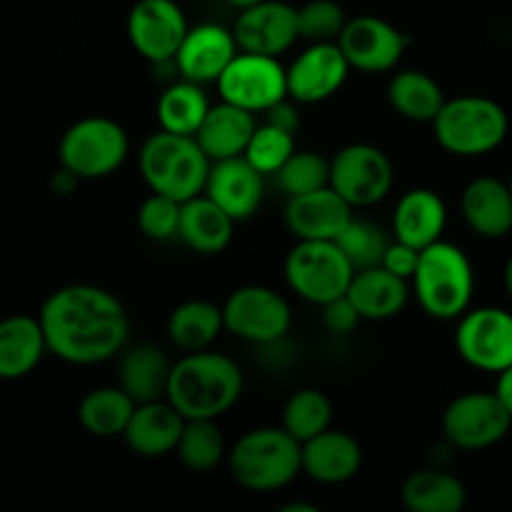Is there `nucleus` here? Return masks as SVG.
<instances>
[{"mask_svg":"<svg viewBox=\"0 0 512 512\" xmlns=\"http://www.w3.org/2000/svg\"><path fill=\"white\" fill-rule=\"evenodd\" d=\"M505 290H508V295L512 298V255L508 258V263H505Z\"/></svg>","mask_w":512,"mask_h":512,"instance_id":"obj_47","label":"nucleus"},{"mask_svg":"<svg viewBox=\"0 0 512 512\" xmlns=\"http://www.w3.org/2000/svg\"><path fill=\"white\" fill-rule=\"evenodd\" d=\"M360 313L353 303H350L348 295L343 298H335L330 303L323 305V325L335 335H350L360 323Z\"/></svg>","mask_w":512,"mask_h":512,"instance_id":"obj_42","label":"nucleus"},{"mask_svg":"<svg viewBox=\"0 0 512 512\" xmlns=\"http://www.w3.org/2000/svg\"><path fill=\"white\" fill-rule=\"evenodd\" d=\"M255 128H258L255 113L228 103V100H220L218 105H210L203 125L195 133V140L205 150L210 163H215V160L243 155Z\"/></svg>","mask_w":512,"mask_h":512,"instance_id":"obj_25","label":"nucleus"},{"mask_svg":"<svg viewBox=\"0 0 512 512\" xmlns=\"http://www.w3.org/2000/svg\"><path fill=\"white\" fill-rule=\"evenodd\" d=\"M180 208H183V203H178L175 198H168L163 193H150L138 208L140 233L150 240H158V243L175 238L180 225Z\"/></svg>","mask_w":512,"mask_h":512,"instance_id":"obj_41","label":"nucleus"},{"mask_svg":"<svg viewBox=\"0 0 512 512\" xmlns=\"http://www.w3.org/2000/svg\"><path fill=\"white\" fill-rule=\"evenodd\" d=\"M135 400L123 388H95L80 400L78 420L95 438H118L133 418Z\"/></svg>","mask_w":512,"mask_h":512,"instance_id":"obj_33","label":"nucleus"},{"mask_svg":"<svg viewBox=\"0 0 512 512\" xmlns=\"http://www.w3.org/2000/svg\"><path fill=\"white\" fill-rule=\"evenodd\" d=\"M130 153V138L123 125L105 115H88L70 125L58 143L60 168L78 180L113 175Z\"/></svg>","mask_w":512,"mask_h":512,"instance_id":"obj_7","label":"nucleus"},{"mask_svg":"<svg viewBox=\"0 0 512 512\" xmlns=\"http://www.w3.org/2000/svg\"><path fill=\"white\" fill-rule=\"evenodd\" d=\"M350 70L338 43H310L288 68V95L300 105L323 103L343 88Z\"/></svg>","mask_w":512,"mask_h":512,"instance_id":"obj_17","label":"nucleus"},{"mask_svg":"<svg viewBox=\"0 0 512 512\" xmlns=\"http://www.w3.org/2000/svg\"><path fill=\"white\" fill-rule=\"evenodd\" d=\"M275 180L288 198L313 193L330 185V160L313 150H295L275 173Z\"/></svg>","mask_w":512,"mask_h":512,"instance_id":"obj_38","label":"nucleus"},{"mask_svg":"<svg viewBox=\"0 0 512 512\" xmlns=\"http://www.w3.org/2000/svg\"><path fill=\"white\" fill-rule=\"evenodd\" d=\"M448 225L445 200L430 188H413L403 193L393 213V235L400 243L423 250L443 240Z\"/></svg>","mask_w":512,"mask_h":512,"instance_id":"obj_24","label":"nucleus"},{"mask_svg":"<svg viewBox=\"0 0 512 512\" xmlns=\"http://www.w3.org/2000/svg\"><path fill=\"white\" fill-rule=\"evenodd\" d=\"M445 100L438 80L423 70H400L388 83L390 108L415 123H433Z\"/></svg>","mask_w":512,"mask_h":512,"instance_id":"obj_32","label":"nucleus"},{"mask_svg":"<svg viewBox=\"0 0 512 512\" xmlns=\"http://www.w3.org/2000/svg\"><path fill=\"white\" fill-rule=\"evenodd\" d=\"M418 258H420L418 248H413V245L408 243H400V240H393V243L388 245V250H385L383 263L380 265L388 268L390 273L400 275V278L413 280L415 268H418Z\"/></svg>","mask_w":512,"mask_h":512,"instance_id":"obj_43","label":"nucleus"},{"mask_svg":"<svg viewBox=\"0 0 512 512\" xmlns=\"http://www.w3.org/2000/svg\"><path fill=\"white\" fill-rule=\"evenodd\" d=\"M175 453L185 468L195 470V473H208V470L218 468L220 460L228 453L223 430L218 428L215 420H185Z\"/></svg>","mask_w":512,"mask_h":512,"instance_id":"obj_35","label":"nucleus"},{"mask_svg":"<svg viewBox=\"0 0 512 512\" xmlns=\"http://www.w3.org/2000/svg\"><path fill=\"white\" fill-rule=\"evenodd\" d=\"M183 428L185 418L168 398L150 400V403L135 405L123 438L125 445L140 458H163V455L175 453Z\"/></svg>","mask_w":512,"mask_h":512,"instance_id":"obj_21","label":"nucleus"},{"mask_svg":"<svg viewBox=\"0 0 512 512\" xmlns=\"http://www.w3.org/2000/svg\"><path fill=\"white\" fill-rule=\"evenodd\" d=\"M238 50L233 30L215 23H203L188 30L173 63L185 80H193L200 85L218 83L230 60L238 55Z\"/></svg>","mask_w":512,"mask_h":512,"instance_id":"obj_19","label":"nucleus"},{"mask_svg":"<svg viewBox=\"0 0 512 512\" xmlns=\"http://www.w3.org/2000/svg\"><path fill=\"white\" fill-rule=\"evenodd\" d=\"M225 330L255 345L278 343L293 323L288 300L265 285H243L223 303Z\"/></svg>","mask_w":512,"mask_h":512,"instance_id":"obj_10","label":"nucleus"},{"mask_svg":"<svg viewBox=\"0 0 512 512\" xmlns=\"http://www.w3.org/2000/svg\"><path fill=\"white\" fill-rule=\"evenodd\" d=\"M458 355L475 370L495 373L512 365V313L503 308H473L458 318Z\"/></svg>","mask_w":512,"mask_h":512,"instance_id":"obj_13","label":"nucleus"},{"mask_svg":"<svg viewBox=\"0 0 512 512\" xmlns=\"http://www.w3.org/2000/svg\"><path fill=\"white\" fill-rule=\"evenodd\" d=\"M235 43L243 53L280 58L300 38L298 8L283 0H260L238 13L233 25Z\"/></svg>","mask_w":512,"mask_h":512,"instance_id":"obj_16","label":"nucleus"},{"mask_svg":"<svg viewBox=\"0 0 512 512\" xmlns=\"http://www.w3.org/2000/svg\"><path fill=\"white\" fill-rule=\"evenodd\" d=\"M400 500L410 512H460L468 503V490L455 475L428 468L405 478Z\"/></svg>","mask_w":512,"mask_h":512,"instance_id":"obj_30","label":"nucleus"},{"mask_svg":"<svg viewBox=\"0 0 512 512\" xmlns=\"http://www.w3.org/2000/svg\"><path fill=\"white\" fill-rule=\"evenodd\" d=\"M0 90H3V83H0Z\"/></svg>","mask_w":512,"mask_h":512,"instance_id":"obj_50","label":"nucleus"},{"mask_svg":"<svg viewBox=\"0 0 512 512\" xmlns=\"http://www.w3.org/2000/svg\"><path fill=\"white\" fill-rule=\"evenodd\" d=\"M348 298L363 320H390L408 305V280L390 273L383 265L355 270Z\"/></svg>","mask_w":512,"mask_h":512,"instance_id":"obj_26","label":"nucleus"},{"mask_svg":"<svg viewBox=\"0 0 512 512\" xmlns=\"http://www.w3.org/2000/svg\"><path fill=\"white\" fill-rule=\"evenodd\" d=\"M228 468L240 488L250 493H273L303 473V443L283 425L255 428L228 450Z\"/></svg>","mask_w":512,"mask_h":512,"instance_id":"obj_3","label":"nucleus"},{"mask_svg":"<svg viewBox=\"0 0 512 512\" xmlns=\"http://www.w3.org/2000/svg\"><path fill=\"white\" fill-rule=\"evenodd\" d=\"M345 10L335 0H308L303 8H298V30L300 38L310 43H338L343 33Z\"/></svg>","mask_w":512,"mask_h":512,"instance_id":"obj_40","label":"nucleus"},{"mask_svg":"<svg viewBox=\"0 0 512 512\" xmlns=\"http://www.w3.org/2000/svg\"><path fill=\"white\" fill-rule=\"evenodd\" d=\"M393 180V163L378 145H345L330 160V185L353 208H370V205L380 203L393 188Z\"/></svg>","mask_w":512,"mask_h":512,"instance_id":"obj_11","label":"nucleus"},{"mask_svg":"<svg viewBox=\"0 0 512 512\" xmlns=\"http://www.w3.org/2000/svg\"><path fill=\"white\" fill-rule=\"evenodd\" d=\"M138 165L150 193H163L178 203H185L203 193L213 163L198 145L195 135L160 130L143 143Z\"/></svg>","mask_w":512,"mask_h":512,"instance_id":"obj_5","label":"nucleus"},{"mask_svg":"<svg viewBox=\"0 0 512 512\" xmlns=\"http://www.w3.org/2000/svg\"><path fill=\"white\" fill-rule=\"evenodd\" d=\"M263 178L265 175L258 173L245 160V155L215 160L210 165L208 183H205L203 193L210 200H215L238 223V220H248L258 213L265 193Z\"/></svg>","mask_w":512,"mask_h":512,"instance_id":"obj_20","label":"nucleus"},{"mask_svg":"<svg viewBox=\"0 0 512 512\" xmlns=\"http://www.w3.org/2000/svg\"><path fill=\"white\" fill-rule=\"evenodd\" d=\"M243 385V370L230 355L205 348L173 363L165 398L185 420H218L238 403Z\"/></svg>","mask_w":512,"mask_h":512,"instance_id":"obj_2","label":"nucleus"},{"mask_svg":"<svg viewBox=\"0 0 512 512\" xmlns=\"http://www.w3.org/2000/svg\"><path fill=\"white\" fill-rule=\"evenodd\" d=\"M280 512H320L315 505H303V503H293V505H283Z\"/></svg>","mask_w":512,"mask_h":512,"instance_id":"obj_46","label":"nucleus"},{"mask_svg":"<svg viewBox=\"0 0 512 512\" xmlns=\"http://www.w3.org/2000/svg\"><path fill=\"white\" fill-rule=\"evenodd\" d=\"M265 120L273 125H278V128L290 130V133H298L300 113H298V108H295V100L285 98V100H280V103H275L273 108L265 110Z\"/></svg>","mask_w":512,"mask_h":512,"instance_id":"obj_44","label":"nucleus"},{"mask_svg":"<svg viewBox=\"0 0 512 512\" xmlns=\"http://www.w3.org/2000/svg\"><path fill=\"white\" fill-rule=\"evenodd\" d=\"M330 420H333V403L318 388L298 390V393L290 395L283 408V428L298 443H305V440L328 430Z\"/></svg>","mask_w":512,"mask_h":512,"instance_id":"obj_36","label":"nucleus"},{"mask_svg":"<svg viewBox=\"0 0 512 512\" xmlns=\"http://www.w3.org/2000/svg\"><path fill=\"white\" fill-rule=\"evenodd\" d=\"M223 330V305L210 300H185L168 318L170 343L183 353L210 348Z\"/></svg>","mask_w":512,"mask_h":512,"instance_id":"obj_31","label":"nucleus"},{"mask_svg":"<svg viewBox=\"0 0 512 512\" xmlns=\"http://www.w3.org/2000/svg\"><path fill=\"white\" fill-rule=\"evenodd\" d=\"M350 68L360 73H388L403 58L408 38L393 23L375 15H358L345 23L338 38Z\"/></svg>","mask_w":512,"mask_h":512,"instance_id":"obj_15","label":"nucleus"},{"mask_svg":"<svg viewBox=\"0 0 512 512\" xmlns=\"http://www.w3.org/2000/svg\"><path fill=\"white\" fill-rule=\"evenodd\" d=\"M510 118L500 103L485 95H460L445 100L433 120V133L440 148L458 158H480L505 143Z\"/></svg>","mask_w":512,"mask_h":512,"instance_id":"obj_6","label":"nucleus"},{"mask_svg":"<svg viewBox=\"0 0 512 512\" xmlns=\"http://www.w3.org/2000/svg\"><path fill=\"white\" fill-rule=\"evenodd\" d=\"M512 428V415L495 393L458 395L443 413V435L458 450H485L498 445Z\"/></svg>","mask_w":512,"mask_h":512,"instance_id":"obj_12","label":"nucleus"},{"mask_svg":"<svg viewBox=\"0 0 512 512\" xmlns=\"http://www.w3.org/2000/svg\"><path fill=\"white\" fill-rule=\"evenodd\" d=\"M363 465V448L343 430H323L303 443V473L323 485H340L353 480Z\"/></svg>","mask_w":512,"mask_h":512,"instance_id":"obj_22","label":"nucleus"},{"mask_svg":"<svg viewBox=\"0 0 512 512\" xmlns=\"http://www.w3.org/2000/svg\"><path fill=\"white\" fill-rule=\"evenodd\" d=\"M335 243L348 255L355 270H363L383 263V255L388 250L390 240L385 235V230L380 225H375L373 220L355 218L353 215L350 223L343 228V233L335 238Z\"/></svg>","mask_w":512,"mask_h":512,"instance_id":"obj_37","label":"nucleus"},{"mask_svg":"<svg viewBox=\"0 0 512 512\" xmlns=\"http://www.w3.org/2000/svg\"><path fill=\"white\" fill-rule=\"evenodd\" d=\"M460 210L475 235L488 240L505 238L512 230V190L498 178H475L465 185Z\"/></svg>","mask_w":512,"mask_h":512,"instance_id":"obj_23","label":"nucleus"},{"mask_svg":"<svg viewBox=\"0 0 512 512\" xmlns=\"http://www.w3.org/2000/svg\"><path fill=\"white\" fill-rule=\"evenodd\" d=\"M235 220L215 200L200 193L180 208L178 238L200 255H220L233 240Z\"/></svg>","mask_w":512,"mask_h":512,"instance_id":"obj_28","label":"nucleus"},{"mask_svg":"<svg viewBox=\"0 0 512 512\" xmlns=\"http://www.w3.org/2000/svg\"><path fill=\"white\" fill-rule=\"evenodd\" d=\"M48 353L43 325L33 315L0 320V380H20L33 373Z\"/></svg>","mask_w":512,"mask_h":512,"instance_id":"obj_27","label":"nucleus"},{"mask_svg":"<svg viewBox=\"0 0 512 512\" xmlns=\"http://www.w3.org/2000/svg\"><path fill=\"white\" fill-rule=\"evenodd\" d=\"M170 370H173V363L158 345L138 343L128 350L123 348L118 365V385L135 403L163 400L168 393Z\"/></svg>","mask_w":512,"mask_h":512,"instance_id":"obj_29","label":"nucleus"},{"mask_svg":"<svg viewBox=\"0 0 512 512\" xmlns=\"http://www.w3.org/2000/svg\"><path fill=\"white\" fill-rule=\"evenodd\" d=\"M220 98L250 113H265L288 95V68L273 55L240 50L218 78Z\"/></svg>","mask_w":512,"mask_h":512,"instance_id":"obj_9","label":"nucleus"},{"mask_svg":"<svg viewBox=\"0 0 512 512\" xmlns=\"http://www.w3.org/2000/svg\"><path fill=\"white\" fill-rule=\"evenodd\" d=\"M508 183H510V190H512V175H510V180H508Z\"/></svg>","mask_w":512,"mask_h":512,"instance_id":"obj_49","label":"nucleus"},{"mask_svg":"<svg viewBox=\"0 0 512 512\" xmlns=\"http://www.w3.org/2000/svg\"><path fill=\"white\" fill-rule=\"evenodd\" d=\"M410 283L425 315L435 320H458L473 303L475 270L463 248L438 240L420 250Z\"/></svg>","mask_w":512,"mask_h":512,"instance_id":"obj_4","label":"nucleus"},{"mask_svg":"<svg viewBox=\"0 0 512 512\" xmlns=\"http://www.w3.org/2000/svg\"><path fill=\"white\" fill-rule=\"evenodd\" d=\"M493 393L498 395V400L503 403V408L512 415V365H510V368L500 370L498 380H495Z\"/></svg>","mask_w":512,"mask_h":512,"instance_id":"obj_45","label":"nucleus"},{"mask_svg":"<svg viewBox=\"0 0 512 512\" xmlns=\"http://www.w3.org/2000/svg\"><path fill=\"white\" fill-rule=\"evenodd\" d=\"M228 3L233 5V8L243 10V8H248V5H255V3H260V0H228Z\"/></svg>","mask_w":512,"mask_h":512,"instance_id":"obj_48","label":"nucleus"},{"mask_svg":"<svg viewBox=\"0 0 512 512\" xmlns=\"http://www.w3.org/2000/svg\"><path fill=\"white\" fill-rule=\"evenodd\" d=\"M158 123L160 130L178 135H195L203 125L205 115L210 110L208 95L203 93V85L193 80H180L168 85L158 98Z\"/></svg>","mask_w":512,"mask_h":512,"instance_id":"obj_34","label":"nucleus"},{"mask_svg":"<svg viewBox=\"0 0 512 512\" xmlns=\"http://www.w3.org/2000/svg\"><path fill=\"white\" fill-rule=\"evenodd\" d=\"M295 153V133L278 128V125L268 123L258 125L250 138L248 148H245V160L253 165L258 173L275 175L285 165V160Z\"/></svg>","mask_w":512,"mask_h":512,"instance_id":"obj_39","label":"nucleus"},{"mask_svg":"<svg viewBox=\"0 0 512 512\" xmlns=\"http://www.w3.org/2000/svg\"><path fill=\"white\" fill-rule=\"evenodd\" d=\"M355 268L335 240H298L285 258V280L298 298L320 305L348 295Z\"/></svg>","mask_w":512,"mask_h":512,"instance_id":"obj_8","label":"nucleus"},{"mask_svg":"<svg viewBox=\"0 0 512 512\" xmlns=\"http://www.w3.org/2000/svg\"><path fill=\"white\" fill-rule=\"evenodd\" d=\"M353 218V205L333 188L288 198L285 225L298 240H335Z\"/></svg>","mask_w":512,"mask_h":512,"instance_id":"obj_18","label":"nucleus"},{"mask_svg":"<svg viewBox=\"0 0 512 512\" xmlns=\"http://www.w3.org/2000/svg\"><path fill=\"white\" fill-rule=\"evenodd\" d=\"M128 40L140 58L173 63L190 25L175 0H138L128 13Z\"/></svg>","mask_w":512,"mask_h":512,"instance_id":"obj_14","label":"nucleus"},{"mask_svg":"<svg viewBox=\"0 0 512 512\" xmlns=\"http://www.w3.org/2000/svg\"><path fill=\"white\" fill-rule=\"evenodd\" d=\"M48 353L70 365H98L123 353L130 320L125 305L98 285H63L38 313Z\"/></svg>","mask_w":512,"mask_h":512,"instance_id":"obj_1","label":"nucleus"}]
</instances>
